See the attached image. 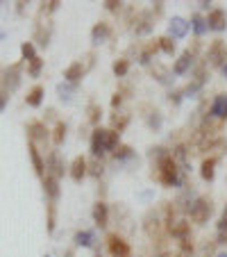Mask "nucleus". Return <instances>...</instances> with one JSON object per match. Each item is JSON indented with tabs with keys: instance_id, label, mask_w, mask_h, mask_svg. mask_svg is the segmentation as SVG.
Instances as JSON below:
<instances>
[{
	"instance_id": "f257e3e1",
	"label": "nucleus",
	"mask_w": 227,
	"mask_h": 257,
	"mask_svg": "<svg viewBox=\"0 0 227 257\" xmlns=\"http://www.w3.org/2000/svg\"><path fill=\"white\" fill-rule=\"evenodd\" d=\"M118 139H121L118 132L96 127V130H93V137H91V155L98 160V157H102L105 153H114L118 148Z\"/></svg>"
},
{
	"instance_id": "f03ea898",
	"label": "nucleus",
	"mask_w": 227,
	"mask_h": 257,
	"mask_svg": "<svg viewBox=\"0 0 227 257\" xmlns=\"http://www.w3.org/2000/svg\"><path fill=\"white\" fill-rule=\"evenodd\" d=\"M157 173H159V182L166 187H177L182 180H179V166L175 164V160L170 157V153L164 157V160L157 162Z\"/></svg>"
},
{
	"instance_id": "7ed1b4c3",
	"label": "nucleus",
	"mask_w": 227,
	"mask_h": 257,
	"mask_svg": "<svg viewBox=\"0 0 227 257\" xmlns=\"http://www.w3.org/2000/svg\"><path fill=\"white\" fill-rule=\"evenodd\" d=\"M188 214H191V221L193 223H207L209 216L213 214V203L211 198H207V196H198V198L191 203V207H188Z\"/></svg>"
},
{
	"instance_id": "20e7f679",
	"label": "nucleus",
	"mask_w": 227,
	"mask_h": 257,
	"mask_svg": "<svg viewBox=\"0 0 227 257\" xmlns=\"http://www.w3.org/2000/svg\"><path fill=\"white\" fill-rule=\"evenodd\" d=\"M207 62L209 66H216V68H222L227 64V44L222 39L211 41V46L207 50Z\"/></svg>"
},
{
	"instance_id": "39448f33",
	"label": "nucleus",
	"mask_w": 227,
	"mask_h": 257,
	"mask_svg": "<svg viewBox=\"0 0 227 257\" xmlns=\"http://www.w3.org/2000/svg\"><path fill=\"white\" fill-rule=\"evenodd\" d=\"M107 246H109L111 257H130V246H127V241L118 232L107 237Z\"/></svg>"
},
{
	"instance_id": "423d86ee",
	"label": "nucleus",
	"mask_w": 227,
	"mask_h": 257,
	"mask_svg": "<svg viewBox=\"0 0 227 257\" xmlns=\"http://www.w3.org/2000/svg\"><path fill=\"white\" fill-rule=\"evenodd\" d=\"M227 28V12L225 10H211L207 16V30L213 32H222Z\"/></svg>"
},
{
	"instance_id": "0eeeda50",
	"label": "nucleus",
	"mask_w": 227,
	"mask_h": 257,
	"mask_svg": "<svg viewBox=\"0 0 227 257\" xmlns=\"http://www.w3.org/2000/svg\"><path fill=\"white\" fill-rule=\"evenodd\" d=\"M168 232H170V237H175L177 241H182V239L191 237V225H188L184 218H175V221L168 223Z\"/></svg>"
},
{
	"instance_id": "6e6552de",
	"label": "nucleus",
	"mask_w": 227,
	"mask_h": 257,
	"mask_svg": "<svg viewBox=\"0 0 227 257\" xmlns=\"http://www.w3.org/2000/svg\"><path fill=\"white\" fill-rule=\"evenodd\" d=\"M152 28H155L152 12H139V14H136V19H134V32L136 34H148Z\"/></svg>"
},
{
	"instance_id": "1a4fd4ad",
	"label": "nucleus",
	"mask_w": 227,
	"mask_h": 257,
	"mask_svg": "<svg viewBox=\"0 0 227 257\" xmlns=\"http://www.w3.org/2000/svg\"><path fill=\"white\" fill-rule=\"evenodd\" d=\"M161 225L164 223H161L159 212H148V216L143 218V230L148 232V237H152V239L161 232Z\"/></svg>"
},
{
	"instance_id": "9d476101",
	"label": "nucleus",
	"mask_w": 227,
	"mask_h": 257,
	"mask_svg": "<svg viewBox=\"0 0 227 257\" xmlns=\"http://www.w3.org/2000/svg\"><path fill=\"white\" fill-rule=\"evenodd\" d=\"M3 84H5L10 91H16L21 84V64H14L10 66L5 73H3Z\"/></svg>"
},
{
	"instance_id": "9b49d317",
	"label": "nucleus",
	"mask_w": 227,
	"mask_h": 257,
	"mask_svg": "<svg viewBox=\"0 0 227 257\" xmlns=\"http://www.w3.org/2000/svg\"><path fill=\"white\" fill-rule=\"evenodd\" d=\"M188 25H191V23H186L184 19L173 16V21L168 23V37H170V39H182V37H186Z\"/></svg>"
},
{
	"instance_id": "f8f14e48",
	"label": "nucleus",
	"mask_w": 227,
	"mask_h": 257,
	"mask_svg": "<svg viewBox=\"0 0 227 257\" xmlns=\"http://www.w3.org/2000/svg\"><path fill=\"white\" fill-rule=\"evenodd\" d=\"M109 34H111L109 23L100 21V23H96V25H93V30H91V44H93V46L105 44V41L109 39Z\"/></svg>"
},
{
	"instance_id": "ddd939ff",
	"label": "nucleus",
	"mask_w": 227,
	"mask_h": 257,
	"mask_svg": "<svg viewBox=\"0 0 227 257\" xmlns=\"http://www.w3.org/2000/svg\"><path fill=\"white\" fill-rule=\"evenodd\" d=\"M84 73H87V68L82 66V62H73L71 66L64 71V80H66L68 84H78L80 80L84 78Z\"/></svg>"
},
{
	"instance_id": "4468645a",
	"label": "nucleus",
	"mask_w": 227,
	"mask_h": 257,
	"mask_svg": "<svg viewBox=\"0 0 227 257\" xmlns=\"http://www.w3.org/2000/svg\"><path fill=\"white\" fill-rule=\"evenodd\" d=\"M48 175L55 180H59L64 175V162H62V155L57 151H53L48 155Z\"/></svg>"
},
{
	"instance_id": "2eb2a0df",
	"label": "nucleus",
	"mask_w": 227,
	"mask_h": 257,
	"mask_svg": "<svg viewBox=\"0 0 227 257\" xmlns=\"http://www.w3.org/2000/svg\"><path fill=\"white\" fill-rule=\"evenodd\" d=\"M93 221H96L98 228H107V223H109V207H107V203L98 200L93 205Z\"/></svg>"
},
{
	"instance_id": "dca6fc26",
	"label": "nucleus",
	"mask_w": 227,
	"mask_h": 257,
	"mask_svg": "<svg viewBox=\"0 0 227 257\" xmlns=\"http://www.w3.org/2000/svg\"><path fill=\"white\" fill-rule=\"evenodd\" d=\"M28 137H30V144H34V141H46L48 139V127L39 121H32L28 125Z\"/></svg>"
},
{
	"instance_id": "f3484780",
	"label": "nucleus",
	"mask_w": 227,
	"mask_h": 257,
	"mask_svg": "<svg viewBox=\"0 0 227 257\" xmlns=\"http://www.w3.org/2000/svg\"><path fill=\"white\" fill-rule=\"evenodd\" d=\"M193 53L191 50H186V53H182L179 55V59L173 64V73L175 75H184V73H188V68L193 66Z\"/></svg>"
},
{
	"instance_id": "a211bd4d",
	"label": "nucleus",
	"mask_w": 227,
	"mask_h": 257,
	"mask_svg": "<svg viewBox=\"0 0 227 257\" xmlns=\"http://www.w3.org/2000/svg\"><path fill=\"white\" fill-rule=\"evenodd\" d=\"M209 114H211V116H216V118H227V93L216 96V100L211 102Z\"/></svg>"
},
{
	"instance_id": "6ab92c4d",
	"label": "nucleus",
	"mask_w": 227,
	"mask_h": 257,
	"mask_svg": "<svg viewBox=\"0 0 227 257\" xmlns=\"http://www.w3.org/2000/svg\"><path fill=\"white\" fill-rule=\"evenodd\" d=\"M87 160L84 157H75L71 164V178L75 180V182H82V178L87 175Z\"/></svg>"
},
{
	"instance_id": "aec40b11",
	"label": "nucleus",
	"mask_w": 227,
	"mask_h": 257,
	"mask_svg": "<svg viewBox=\"0 0 227 257\" xmlns=\"http://www.w3.org/2000/svg\"><path fill=\"white\" fill-rule=\"evenodd\" d=\"M44 191H46V196H48L50 203H55V200L59 198V180L46 175V178H44Z\"/></svg>"
},
{
	"instance_id": "412c9836",
	"label": "nucleus",
	"mask_w": 227,
	"mask_h": 257,
	"mask_svg": "<svg viewBox=\"0 0 227 257\" xmlns=\"http://www.w3.org/2000/svg\"><path fill=\"white\" fill-rule=\"evenodd\" d=\"M216 164H218V157H209V160L202 162V169H200V175H202V180L211 182L213 175H216Z\"/></svg>"
},
{
	"instance_id": "4be33fe9",
	"label": "nucleus",
	"mask_w": 227,
	"mask_h": 257,
	"mask_svg": "<svg viewBox=\"0 0 227 257\" xmlns=\"http://www.w3.org/2000/svg\"><path fill=\"white\" fill-rule=\"evenodd\" d=\"M216 243H220V246L227 243V205H225V209H222V216L216 225Z\"/></svg>"
},
{
	"instance_id": "5701e85b",
	"label": "nucleus",
	"mask_w": 227,
	"mask_h": 257,
	"mask_svg": "<svg viewBox=\"0 0 227 257\" xmlns=\"http://www.w3.org/2000/svg\"><path fill=\"white\" fill-rule=\"evenodd\" d=\"M28 151H30V157H32V164H34V171H37V175H41L44 178V169H46V164H44V160H41V155H39V151H37V146L34 144H30L28 146Z\"/></svg>"
},
{
	"instance_id": "b1692460",
	"label": "nucleus",
	"mask_w": 227,
	"mask_h": 257,
	"mask_svg": "<svg viewBox=\"0 0 227 257\" xmlns=\"http://www.w3.org/2000/svg\"><path fill=\"white\" fill-rule=\"evenodd\" d=\"M170 157L175 160V164L179 166V171H188V160H186V148L184 146H177L173 153H170Z\"/></svg>"
},
{
	"instance_id": "393cba45",
	"label": "nucleus",
	"mask_w": 227,
	"mask_h": 257,
	"mask_svg": "<svg viewBox=\"0 0 227 257\" xmlns=\"http://www.w3.org/2000/svg\"><path fill=\"white\" fill-rule=\"evenodd\" d=\"M41 100H44V87H39V84H37V87H34L32 91L28 93L25 102H28L30 107H39V105H41Z\"/></svg>"
},
{
	"instance_id": "a878e982",
	"label": "nucleus",
	"mask_w": 227,
	"mask_h": 257,
	"mask_svg": "<svg viewBox=\"0 0 227 257\" xmlns=\"http://www.w3.org/2000/svg\"><path fill=\"white\" fill-rule=\"evenodd\" d=\"M127 123H130L127 114H114V116H111V127H114V132H118V135L127 127Z\"/></svg>"
},
{
	"instance_id": "bb28decb",
	"label": "nucleus",
	"mask_w": 227,
	"mask_h": 257,
	"mask_svg": "<svg viewBox=\"0 0 227 257\" xmlns=\"http://www.w3.org/2000/svg\"><path fill=\"white\" fill-rule=\"evenodd\" d=\"M191 28H193V32L198 34V37H202V34L207 32V19L193 14V16H191Z\"/></svg>"
},
{
	"instance_id": "cd10ccee",
	"label": "nucleus",
	"mask_w": 227,
	"mask_h": 257,
	"mask_svg": "<svg viewBox=\"0 0 227 257\" xmlns=\"http://www.w3.org/2000/svg\"><path fill=\"white\" fill-rule=\"evenodd\" d=\"M111 155H114V160H116V162H123V160H130V157H134V151H132L130 146H118V148L111 153Z\"/></svg>"
},
{
	"instance_id": "c85d7f7f",
	"label": "nucleus",
	"mask_w": 227,
	"mask_h": 257,
	"mask_svg": "<svg viewBox=\"0 0 227 257\" xmlns=\"http://www.w3.org/2000/svg\"><path fill=\"white\" fill-rule=\"evenodd\" d=\"M75 243H78V246H84V248L93 246V234L89 232V230H82V232L75 234Z\"/></svg>"
},
{
	"instance_id": "c756f323",
	"label": "nucleus",
	"mask_w": 227,
	"mask_h": 257,
	"mask_svg": "<svg viewBox=\"0 0 227 257\" xmlns=\"http://www.w3.org/2000/svg\"><path fill=\"white\" fill-rule=\"evenodd\" d=\"M111 68H114V73H116L118 78H123V75H127V71H130V62H127V59H116Z\"/></svg>"
},
{
	"instance_id": "7c9ffc66",
	"label": "nucleus",
	"mask_w": 227,
	"mask_h": 257,
	"mask_svg": "<svg viewBox=\"0 0 227 257\" xmlns=\"http://www.w3.org/2000/svg\"><path fill=\"white\" fill-rule=\"evenodd\" d=\"M75 87H78V84H59V87H57V93H59V98H62V100H71V93L73 91H75Z\"/></svg>"
},
{
	"instance_id": "2f4dec72",
	"label": "nucleus",
	"mask_w": 227,
	"mask_h": 257,
	"mask_svg": "<svg viewBox=\"0 0 227 257\" xmlns=\"http://www.w3.org/2000/svg\"><path fill=\"white\" fill-rule=\"evenodd\" d=\"M41 68H44V59H41V57H34L32 62H30V66H28V73L32 75V78H39Z\"/></svg>"
},
{
	"instance_id": "473e14b6",
	"label": "nucleus",
	"mask_w": 227,
	"mask_h": 257,
	"mask_svg": "<svg viewBox=\"0 0 227 257\" xmlns=\"http://www.w3.org/2000/svg\"><path fill=\"white\" fill-rule=\"evenodd\" d=\"M159 48L164 50L166 55H173L175 53V41L170 39V37H161V39H159Z\"/></svg>"
},
{
	"instance_id": "72a5a7b5",
	"label": "nucleus",
	"mask_w": 227,
	"mask_h": 257,
	"mask_svg": "<svg viewBox=\"0 0 227 257\" xmlns=\"http://www.w3.org/2000/svg\"><path fill=\"white\" fill-rule=\"evenodd\" d=\"M66 139V125H64V123H57V125H55V135H53V141L55 144H62V141Z\"/></svg>"
},
{
	"instance_id": "f704fd0d",
	"label": "nucleus",
	"mask_w": 227,
	"mask_h": 257,
	"mask_svg": "<svg viewBox=\"0 0 227 257\" xmlns=\"http://www.w3.org/2000/svg\"><path fill=\"white\" fill-rule=\"evenodd\" d=\"M100 116H102L100 105L91 102V105H89V121H91V123H98V121H100Z\"/></svg>"
},
{
	"instance_id": "c9c22d12",
	"label": "nucleus",
	"mask_w": 227,
	"mask_h": 257,
	"mask_svg": "<svg viewBox=\"0 0 227 257\" xmlns=\"http://www.w3.org/2000/svg\"><path fill=\"white\" fill-rule=\"evenodd\" d=\"M21 53H23V59H28V62H32L34 57H37V55H34V44H23L21 46Z\"/></svg>"
},
{
	"instance_id": "e433bc0d",
	"label": "nucleus",
	"mask_w": 227,
	"mask_h": 257,
	"mask_svg": "<svg viewBox=\"0 0 227 257\" xmlns=\"http://www.w3.org/2000/svg\"><path fill=\"white\" fill-rule=\"evenodd\" d=\"M87 173H91L93 178H100V175L105 173V166H102L98 160H93V162H91V169H87Z\"/></svg>"
},
{
	"instance_id": "4c0bfd02",
	"label": "nucleus",
	"mask_w": 227,
	"mask_h": 257,
	"mask_svg": "<svg viewBox=\"0 0 227 257\" xmlns=\"http://www.w3.org/2000/svg\"><path fill=\"white\" fill-rule=\"evenodd\" d=\"M148 125L152 127V130H159V127H161V114L159 112H152V116L148 118Z\"/></svg>"
},
{
	"instance_id": "58836bf2",
	"label": "nucleus",
	"mask_w": 227,
	"mask_h": 257,
	"mask_svg": "<svg viewBox=\"0 0 227 257\" xmlns=\"http://www.w3.org/2000/svg\"><path fill=\"white\" fill-rule=\"evenodd\" d=\"M48 232H55V203H48Z\"/></svg>"
},
{
	"instance_id": "ea45409f",
	"label": "nucleus",
	"mask_w": 227,
	"mask_h": 257,
	"mask_svg": "<svg viewBox=\"0 0 227 257\" xmlns=\"http://www.w3.org/2000/svg\"><path fill=\"white\" fill-rule=\"evenodd\" d=\"M37 39H39V44H41V46H48V39H50V28H48V30L39 28V32H37Z\"/></svg>"
},
{
	"instance_id": "a19ab883",
	"label": "nucleus",
	"mask_w": 227,
	"mask_h": 257,
	"mask_svg": "<svg viewBox=\"0 0 227 257\" xmlns=\"http://www.w3.org/2000/svg\"><path fill=\"white\" fill-rule=\"evenodd\" d=\"M157 80H159L161 84H168V82H170L168 71H166V68H161V66H157Z\"/></svg>"
},
{
	"instance_id": "79ce46f5",
	"label": "nucleus",
	"mask_w": 227,
	"mask_h": 257,
	"mask_svg": "<svg viewBox=\"0 0 227 257\" xmlns=\"http://www.w3.org/2000/svg\"><path fill=\"white\" fill-rule=\"evenodd\" d=\"M121 5H123V3H116V0H107V3H105V7L109 12H118V10H121Z\"/></svg>"
},
{
	"instance_id": "37998d69",
	"label": "nucleus",
	"mask_w": 227,
	"mask_h": 257,
	"mask_svg": "<svg viewBox=\"0 0 227 257\" xmlns=\"http://www.w3.org/2000/svg\"><path fill=\"white\" fill-rule=\"evenodd\" d=\"M182 93L184 91H175V93H170V102H173V105H179V100H182Z\"/></svg>"
},
{
	"instance_id": "c03bdc74",
	"label": "nucleus",
	"mask_w": 227,
	"mask_h": 257,
	"mask_svg": "<svg viewBox=\"0 0 227 257\" xmlns=\"http://www.w3.org/2000/svg\"><path fill=\"white\" fill-rule=\"evenodd\" d=\"M7 100H10V96H7V93H5V91H0V112H3V109H5Z\"/></svg>"
},
{
	"instance_id": "a18cd8bd",
	"label": "nucleus",
	"mask_w": 227,
	"mask_h": 257,
	"mask_svg": "<svg viewBox=\"0 0 227 257\" xmlns=\"http://www.w3.org/2000/svg\"><path fill=\"white\" fill-rule=\"evenodd\" d=\"M121 102H123V96H121V93H114V98H111V105H114V107H118V105H121Z\"/></svg>"
},
{
	"instance_id": "49530a36",
	"label": "nucleus",
	"mask_w": 227,
	"mask_h": 257,
	"mask_svg": "<svg viewBox=\"0 0 227 257\" xmlns=\"http://www.w3.org/2000/svg\"><path fill=\"white\" fill-rule=\"evenodd\" d=\"M220 71H222V75H225V78H227V64H225V66L220 68Z\"/></svg>"
},
{
	"instance_id": "de8ad7c7",
	"label": "nucleus",
	"mask_w": 227,
	"mask_h": 257,
	"mask_svg": "<svg viewBox=\"0 0 227 257\" xmlns=\"http://www.w3.org/2000/svg\"><path fill=\"white\" fill-rule=\"evenodd\" d=\"M3 39H5V32H3V30H0V41H3Z\"/></svg>"
},
{
	"instance_id": "09e8293b",
	"label": "nucleus",
	"mask_w": 227,
	"mask_h": 257,
	"mask_svg": "<svg viewBox=\"0 0 227 257\" xmlns=\"http://www.w3.org/2000/svg\"><path fill=\"white\" fill-rule=\"evenodd\" d=\"M218 257H227V252H220V255H218Z\"/></svg>"
}]
</instances>
